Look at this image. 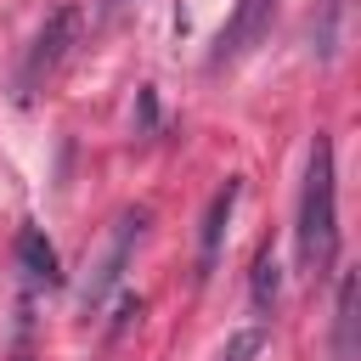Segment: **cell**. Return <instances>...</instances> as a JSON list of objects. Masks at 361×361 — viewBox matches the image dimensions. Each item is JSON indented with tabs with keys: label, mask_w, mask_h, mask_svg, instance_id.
Instances as JSON below:
<instances>
[{
	"label": "cell",
	"mask_w": 361,
	"mask_h": 361,
	"mask_svg": "<svg viewBox=\"0 0 361 361\" xmlns=\"http://www.w3.org/2000/svg\"><path fill=\"white\" fill-rule=\"evenodd\" d=\"M79 39V6H62V11H51L45 17V28L34 34V45H28V56H23V73H17V85H23V96L68 56V45Z\"/></svg>",
	"instance_id": "obj_4"
},
{
	"label": "cell",
	"mask_w": 361,
	"mask_h": 361,
	"mask_svg": "<svg viewBox=\"0 0 361 361\" xmlns=\"http://www.w3.org/2000/svg\"><path fill=\"white\" fill-rule=\"evenodd\" d=\"M141 231H147V209H124L118 220H113V243H107V254L96 259V271H90V282H85V293H79V305H85V316L113 293V282L124 276V259H130V248L141 243Z\"/></svg>",
	"instance_id": "obj_2"
},
{
	"label": "cell",
	"mask_w": 361,
	"mask_h": 361,
	"mask_svg": "<svg viewBox=\"0 0 361 361\" xmlns=\"http://www.w3.org/2000/svg\"><path fill=\"white\" fill-rule=\"evenodd\" d=\"M243 180H226L214 197H209V214H203V237H197V271H214L220 259V243H226V220H231V203H237Z\"/></svg>",
	"instance_id": "obj_5"
},
{
	"label": "cell",
	"mask_w": 361,
	"mask_h": 361,
	"mask_svg": "<svg viewBox=\"0 0 361 361\" xmlns=\"http://www.w3.org/2000/svg\"><path fill=\"white\" fill-rule=\"evenodd\" d=\"M355 299H361V276L344 271L338 276V305H333V361H355Z\"/></svg>",
	"instance_id": "obj_7"
},
{
	"label": "cell",
	"mask_w": 361,
	"mask_h": 361,
	"mask_svg": "<svg viewBox=\"0 0 361 361\" xmlns=\"http://www.w3.org/2000/svg\"><path fill=\"white\" fill-rule=\"evenodd\" d=\"M248 293H254V310H259V316H271V310H276L282 265H276V254H271V248H259V259H254V271H248Z\"/></svg>",
	"instance_id": "obj_8"
},
{
	"label": "cell",
	"mask_w": 361,
	"mask_h": 361,
	"mask_svg": "<svg viewBox=\"0 0 361 361\" xmlns=\"http://www.w3.org/2000/svg\"><path fill=\"white\" fill-rule=\"evenodd\" d=\"M293 237H299V265H305L310 276H327L333 259H338V175H333V141H327V135L310 141Z\"/></svg>",
	"instance_id": "obj_1"
},
{
	"label": "cell",
	"mask_w": 361,
	"mask_h": 361,
	"mask_svg": "<svg viewBox=\"0 0 361 361\" xmlns=\"http://www.w3.org/2000/svg\"><path fill=\"white\" fill-rule=\"evenodd\" d=\"M259 350H265V327H243V333H231V338L220 344L214 361H254Z\"/></svg>",
	"instance_id": "obj_10"
},
{
	"label": "cell",
	"mask_w": 361,
	"mask_h": 361,
	"mask_svg": "<svg viewBox=\"0 0 361 361\" xmlns=\"http://www.w3.org/2000/svg\"><path fill=\"white\" fill-rule=\"evenodd\" d=\"M338 17H344V0H322V23H316V56L333 62L338 51Z\"/></svg>",
	"instance_id": "obj_9"
},
{
	"label": "cell",
	"mask_w": 361,
	"mask_h": 361,
	"mask_svg": "<svg viewBox=\"0 0 361 361\" xmlns=\"http://www.w3.org/2000/svg\"><path fill=\"white\" fill-rule=\"evenodd\" d=\"M17 265H23L28 282H39V288H56V282H62V259H56V248H51V237H45L39 226H23V231H17Z\"/></svg>",
	"instance_id": "obj_6"
},
{
	"label": "cell",
	"mask_w": 361,
	"mask_h": 361,
	"mask_svg": "<svg viewBox=\"0 0 361 361\" xmlns=\"http://www.w3.org/2000/svg\"><path fill=\"white\" fill-rule=\"evenodd\" d=\"M271 17H276V0H237L214 51H209V68H226V62H243L265 34H271Z\"/></svg>",
	"instance_id": "obj_3"
},
{
	"label": "cell",
	"mask_w": 361,
	"mask_h": 361,
	"mask_svg": "<svg viewBox=\"0 0 361 361\" xmlns=\"http://www.w3.org/2000/svg\"><path fill=\"white\" fill-rule=\"evenodd\" d=\"M102 6H107V11H113V6H124V0H102Z\"/></svg>",
	"instance_id": "obj_11"
}]
</instances>
